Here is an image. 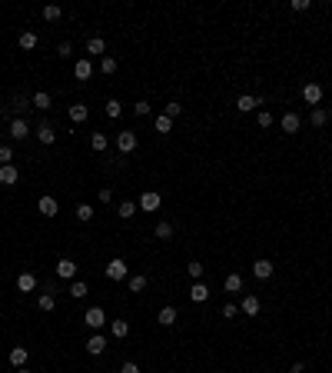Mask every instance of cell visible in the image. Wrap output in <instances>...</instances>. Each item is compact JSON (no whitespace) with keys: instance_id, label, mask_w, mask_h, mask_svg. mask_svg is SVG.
Instances as JSON below:
<instances>
[{"instance_id":"50","label":"cell","mask_w":332,"mask_h":373,"mask_svg":"<svg viewBox=\"0 0 332 373\" xmlns=\"http://www.w3.org/2000/svg\"><path fill=\"white\" fill-rule=\"evenodd\" d=\"M302 370H306V363H302V360H296L292 367H289V373H302Z\"/></svg>"},{"instance_id":"40","label":"cell","mask_w":332,"mask_h":373,"mask_svg":"<svg viewBox=\"0 0 332 373\" xmlns=\"http://www.w3.org/2000/svg\"><path fill=\"white\" fill-rule=\"evenodd\" d=\"M163 114L169 117V120H176V117H180V114H183V103H176V100H169V103H166V110H163Z\"/></svg>"},{"instance_id":"42","label":"cell","mask_w":332,"mask_h":373,"mask_svg":"<svg viewBox=\"0 0 332 373\" xmlns=\"http://www.w3.org/2000/svg\"><path fill=\"white\" fill-rule=\"evenodd\" d=\"M100 70H103V74H116V57H103L100 60Z\"/></svg>"},{"instance_id":"9","label":"cell","mask_w":332,"mask_h":373,"mask_svg":"<svg viewBox=\"0 0 332 373\" xmlns=\"http://www.w3.org/2000/svg\"><path fill=\"white\" fill-rule=\"evenodd\" d=\"M37 214H40V217H56V214H60V203H56V197H40V200H37Z\"/></svg>"},{"instance_id":"11","label":"cell","mask_w":332,"mask_h":373,"mask_svg":"<svg viewBox=\"0 0 332 373\" xmlns=\"http://www.w3.org/2000/svg\"><path fill=\"white\" fill-rule=\"evenodd\" d=\"M239 310H243L246 316H259L263 304H259V297H256V293H246V297H243V304H239Z\"/></svg>"},{"instance_id":"46","label":"cell","mask_w":332,"mask_h":373,"mask_svg":"<svg viewBox=\"0 0 332 373\" xmlns=\"http://www.w3.org/2000/svg\"><path fill=\"white\" fill-rule=\"evenodd\" d=\"M289 7H292L296 13H302V10H309L313 4H309V0H289Z\"/></svg>"},{"instance_id":"14","label":"cell","mask_w":332,"mask_h":373,"mask_svg":"<svg viewBox=\"0 0 332 373\" xmlns=\"http://www.w3.org/2000/svg\"><path fill=\"white\" fill-rule=\"evenodd\" d=\"M73 77H76V80H90V77H93V63H90V57H83V60L73 63Z\"/></svg>"},{"instance_id":"22","label":"cell","mask_w":332,"mask_h":373,"mask_svg":"<svg viewBox=\"0 0 332 373\" xmlns=\"http://www.w3.org/2000/svg\"><path fill=\"white\" fill-rule=\"evenodd\" d=\"M176 316H180V313H176V307H163V310L157 313V323H160V327H173Z\"/></svg>"},{"instance_id":"13","label":"cell","mask_w":332,"mask_h":373,"mask_svg":"<svg viewBox=\"0 0 332 373\" xmlns=\"http://www.w3.org/2000/svg\"><path fill=\"white\" fill-rule=\"evenodd\" d=\"M189 300H193V304H206L209 300V287L203 283V280H196V283L189 287Z\"/></svg>"},{"instance_id":"35","label":"cell","mask_w":332,"mask_h":373,"mask_svg":"<svg viewBox=\"0 0 332 373\" xmlns=\"http://www.w3.org/2000/svg\"><path fill=\"white\" fill-rule=\"evenodd\" d=\"M103 110H107V117H110V120H116V117L123 114V103H120L116 97H113V100H107V107H103Z\"/></svg>"},{"instance_id":"8","label":"cell","mask_w":332,"mask_h":373,"mask_svg":"<svg viewBox=\"0 0 332 373\" xmlns=\"http://www.w3.org/2000/svg\"><path fill=\"white\" fill-rule=\"evenodd\" d=\"M252 277H256V280H272V260L269 257H259L256 263H252Z\"/></svg>"},{"instance_id":"20","label":"cell","mask_w":332,"mask_h":373,"mask_svg":"<svg viewBox=\"0 0 332 373\" xmlns=\"http://www.w3.org/2000/svg\"><path fill=\"white\" fill-rule=\"evenodd\" d=\"M27 357H30V350H27V347H13L10 353H7V360H10L13 367L20 370V367H24V363H27Z\"/></svg>"},{"instance_id":"29","label":"cell","mask_w":332,"mask_h":373,"mask_svg":"<svg viewBox=\"0 0 332 373\" xmlns=\"http://www.w3.org/2000/svg\"><path fill=\"white\" fill-rule=\"evenodd\" d=\"M223 287H226V293H243V277H239V273H229Z\"/></svg>"},{"instance_id":"3","label":"cell","mask_w":332,"mask_h":373,"mask_svg":"<svg viewBox=\"0 0 332 373\" xmlns=\"http://www.w3.org/2000/svg\"><path fill=\"white\" fill-rule=\"evenodd\" d=\"M7 133H10V140H17V144H20V140L30 137V123H27L24 117H13L10 127H7Z\"/></svg>"},{"instance_id":"12","label":"cell","mask_w":332,"mask_h":373,"mask_svg":"<svg viewBox=\"0 0 332 373\" xmlns=\"http://www.w3.org/2000/svg\"><path fill=\"white\" fill-rule=\"evenodd\" d=\"M37 283H40L37 273H30V270L17 277V290H20V293H33V290H37Z\"/></svg>"},{"instance_id":"43","label":"cell","mask_w":332,"mask_h":373,"mask_svg":"<svg viewBox=\"0 0 332 373\" xmlns=\"http://www.w3.org/2000/svg\"><path fill=\"white\" fill-rule=\"evenodd\" d=\"M256 123L263 127V130H266V127H272V114H269V110H259V114H256Z\"/></svg>"},{"instance_id":"21","label":"cell","mask_w":332,"mask_h":373,"mask_svg":"<svg viewBox=\"0 0 332 373\" xmlns=\"http://www.w3.org/2000/svg\"><path fill=\"white\" fill-rule=\"evenodd\" d=\"M50 103H53V97L47 94V90H37V94L30 97V107H37V110H50Z\"/></svg>"},{"instance_id":"48","label":"cell","mask_w":332,"mask_h":373,"mask_svg":"<svg viewBox=\"0 0 332 373\" xmlns=\"http://www.w3.org/2000/svg\"><path fill=\"white\" fill-rule=\"evenodd\" d=\"M120 373H140V363L136 360H126L123 367H120Z\"/></svg>"},{"instance_id":"4","label":"cell","mask_w":332,"mask_h":373,"mask_svg":"<svg viewBox=\"0 0 332 373\" xmlns=\"http://www.w3.org/2000/svg\"><path fill=\"white\" fill-rule=\"evenodd\" d=\"M160 203H163V197H160L157 190H146V193H140V203H136V207L143 210V214H153V210H160Z\"/></svg>"},{"instance_id":"45","label":"cell","mask_w":332,"mask_h":373,"mask_svg":"<svg viewBox=\"0 0 332 373\" xmlns=\"http://www.w3.org/2000/svg\"><path fill=\"white\" fill-rule=\"evenodd\" d=\"M56 54H60V57H70V54H73V44H70V40H60V44H56Z\"/></svg>"},{"instance_id":"15","label":"cell","mask_w":332,"mask_h":373,"mask_svg":"<svg viewBox=\"0 0 332 373\" xmlns=\"http://www.w3.org/2000/svg\"><path fill=\"white\" fill-rule=\"evenodd\" d=\"M103 350H107V336H103V333H93V336L87 340V353H90V357H100Z\"/></svg>"},{"instance_id":"6","label":"cell","mask_w":332,"mask_h":373,"mask_svg":"<svg viewBox=\"0 0 332 373\" xmlns=\"http://www.w3.org/2000/svg\"><path fill=\"white\" fill-rule=\"evenodd\" d=\"M53 270H56V277H60V280H73V277H76V260L60 257V260H56V267H53Z\"/></svg>"},{"instance_id":"37","label":"cell","mask_w":332,"mask_h":373,"mask_svg":"<svg viewBox=\"0 0 332 373\" xmlns=\"http://www.w3.org/2000/svg\"><path fill=\"white\" fill-rule=\"evenodd\" d=\"M203 270H206V267H203V263H200V260H189V267H186V273H189V280H193V283H196V280H200V277H203Z\"/></svg>"},{"instance_id":"44","label":"cell","mask_w":332,"mask_h":373,"mask_svg":"<svg viewBox=\"0 0 332 373\" xmlns=\"http://www.w3.org/2000/svg\"><path fill=\"white\" fill-rule=\"evenodd\" d=\"M10 160H13V147H0V167H7V164H10Z\"/></svg>"},{"instance_id":"34","label":"cell","mask_w":332,"mask_h":373,"mask_svg":"<svg viewBox=\"0 0 332 373\" xmlns=\"http://www.w3.org/2000/svg\"><path fill=\"white\" fill-rule=\"evenodd\" d=\"M27 107H30V97H27V94H17V97H13V107H10V110H13V114H17V117L24 114Z\"/></svg>"},{"instance_id":"23","label":"cell","mask_w":332,"mask_h":373,"mask_svg":"<svg viewBox=\"0 0 332 373\" xmlns=\"http://www.w3.org/2000/svg\"><path fill=\"white\" fill-rule=\"evenodd\" d=\"M309 123H313V127H326V123H329V110H326V107H313Z\"/></svg>"},{"instance_id":"36","label":"cell","mask_w":332,"mask_h":373,"mask_svg":"<svg viewBox=\"0 0 332 373\" xmlns=\"http://www.w3.org/2000/svg\"><path fill=\"white\" fill-rule=\"evenodd\" d=\"M76 220L90 223V220H93V207H90V203H80V207H76Z\"/></svg>"},{"instance_id":"24","label":"cell","mask_w":332,"mask_h":373,"mask_svg":"<svg viewBox=\"0 0 332 373\" xmlns=\"http://www.w3.org/2000/svg\"><path fill=\"white\" fill-rule=\"evenodd\" d=\"M17 44H20V50H33V47L40 44V37H37L33 30H24V33H20V40H17Z\"/></svg>"},{"instance_id":"1","label":"cell","mask_w":332,"mask_h":373,"mask_svg":"<svg viewBox=\"0 0 332 373\" xmlns=\"http://www.w3.org/2000/svg\"><path fill=\"white\" fill-rule=\"evenodd\" d=\"M103 273H107L113 283H120V280H126V277H130V267H126V260H123V257H113Z\"/></svg>"},{"instance_id":"28","label":"cell","mask_w":332,"mask_h":373,"mask_svg":"<svg viewBox=\"0 0 332 373\" xmlns=\"http://www.w3.org/2000/svg\"><path fill=\"white\" fill-rule=\"evenodd\" d=\"M282 130L286 133H299V114H292V110L282 114Z\"/></svg>"},{"instance_id":"7","label":"cell","mask_w":332,"mask_h":373,"mask_svg":"<svg viewBox=\"0 0 332 373\" xmlns=\"http://www.w3.org/2000/svg\"><path fill=\"white\" fill-rule=\"evenodd\" d=\"M302 100H306L309 107H319L322 103V83H306V87H302Z\"/></svg>"},{"instance_id":"49","label":"cell","mask_w":332,"mask_h":373,"mask_svg":"<svg viewBox=\"0 0 332 373\" xmlns=\"http://www.w3.org/2000/svg\"><path fill=\"white\" fill-rule=\"evenodd\" d=\"M96 197H100V203H110L113 200V190L110 187H100V193H96Z\"/></svg>"},{"instance_id":"31","label":"cell","mask_w":332,"mask_h":373,"mask_svg":"<svg viewBox=\"0 0 332 373\" xmlns=\"http://www.w3.org/2000/svg\"><path fill=\"white\" fill-rule=\"evenodd\" d=\"M153 234H157L160 240H169V237H173V223H169V220H160L157 227H153Z\"/></svg>"},{"instance_id":"25","label":"cell","mask_w":332,"mask_h":373,"mask_svg":"<svg viewBox=\"0 0 332 373\" xmlns=\"http://www.w3.org/2000/svg\"><path fill=\"white\" fill-rule=\"evenodd\" d=\"M90 147H93L96 153H103V150L110 147V137H107V133H100V130H96V133H90Z\"/></svg>"},{"instance_id":"41","label":"cell","mask_w":332,"mask_h":373,"mask_svg":"<svg viewBox=\"0 0 332 373\" xmlns=\"http://www.w3.org/2000/svg\"><path fill=\"white\" fill-rule=\"evenodd\" d=\"M150 103H146V100H136V103H133V114H136V117H150Z\"/></svg>"},{"instance_id":"10","label":"cell","mask_w":332,"mask_h":373,"mask_svg":"<svg viewBox=\"0 0 332 373\" xmlns=\"http://www.w3.org/2000/svg\"><path fill=\"white\" fill-rule=\"evenodd\" d=\"M83 323H87L90 330H100L103 323H107V313H103L100 307H90V310H87V316H83Z\"/></svg>"},{"instance_id":"27","label":"cell","mask_w":332,"mask_h":373,"mask_svg":"<svg viewBox=\"0 0 332 373\" xmlns=\"http://www.w3.org/2000/svg\"><path fill=\"white\" fill-rule=\"evenodd\" d=\"M87 117H90V107H87V103H73V107H70V120H73V123H83Z\"/></svg>"},{"instance_id":"33","label":"cell","mask_w":332,"mask_h":373,"mask_svg":"<svg viewBox=\"0 0 332 373\" xmlns=\"http://www.w3.org/2000/svg\"><path fill=\"white\" fill-rule=\"evenodd\" d=\"M153 130H157V133H169V130H173V120H169L166 114H160L157 120H153Z\"/></svg>"},{"instance_id":"19","label":"cell","mask_w":332,"mask_h":373,"mask_svg":"<svg viewBox=\"0 0 332 373\" xmlns=\"http://www.w3.org/2000/svg\"><path fill=\"white\" fill-rule=\"evenodd\" d=\"M136 200H123V203H120V207H116V217H120V220H133V217H136Z\"/></svg>"},{"instance_id":"38","label":"cell","mask_w":332,"mask_h":373,"mask_svg":"<svg viewBox=\"0 0 332 373\" xmlns=\"http://www.w3.org/2000/svg\"><path fill=\"white\" fill-rule=\"evenodd\" d=\"M103 50H107L103 37H90V40H87V54H103Z\"/></svg>"},{"instance_id":"16","label":"cell","mask_w":332,"mask_h":373,"mask_svg":"<svg viewBox=\"0 0 332 373\" xmlns=\"http://www.w3.org/2000/svg\"><path fill=\"white\" fill-rule=\"evenodd\" d=\"M37 140H40V144H44V147H50V144H53V140H56V133H53V127H50V123H47V120H40V123H37Z\"/></svg>"},{"instance_id":"51","label":"cell","mask_w":332,"mask_h":373,"mask_svg":"<svg viewBox=\"0 0 332 373\" xmlns=\"http://www.w3.org/2000/svg\"><path fill=\"white\" fill-rule=\"evenodd\" d=\"M44 293H53V297H56V283H53V280H47V283H44Z\"/></svg>"},{"instance_id":"17","label":"cell","mask_w":332,"mask_h":373,"mask_svg":"<svg viewBox=\"0 0 332 373\" xmlns=\"http://www.w3.org/2000/svg\"><path fill=\"white\" fill-rule=\"evenodd\" d=\"M17 180H20V170H17V167H13V164L0 167V184H4V187H13V184H17Z\"/></svg>"},{"instance_id":"52","label":"cell","mask_w":332,"mask_h":373,"mask_svg":"<svg viewBox=\"0 0 332 373\" xmlns=\"http://www.w3.org/2000/svg\"><path fill=\"white\" fill-rule=\"evenodd\" d=\"M17 373H30V370H27V367H20V370H17Z\"/></svg>"},{"instance_id":"26","label":"cell","mask_w":332,"mask_h":373,"mask_svg":"<svg viewBox=\"0 0 332 373\" xmlns=\"http://www.w3.org/2000/svg\"><path fill=\"white\" fill-rule=\"evenodd\" d=\"M110 333H113V340H126V333H130V323H126V320H113V323H110Z\"/></svg>"},{"instance_id":"18","label":"cell","mask_w":332,"mask_h":373,"mask_svg":"<svg viewBox=\"0 0 332 373\" xmlns=\"http://www.w3.org/2000/svg\"><path fill=\"white\" fill-rule=\"evenodd\" d=\"M146 273H133V277H126V287H130V293H143L146 290Z\"/></svg>"},{"instance_id":"2","label":"cell","mask_w":332,"mask_h":373,"mask_svg":"<svg viewBox=\"0 0 332 373\" xmlns=\"http://www.w3.org/2000/svg\"><path fill=\"white\" fill-rule=\"evenodd\" d=\"M136 144H140V137L133 130H120L116 133V150L120 153H133V150H136Z\"/></svg>"},{"instance_id":"5","label":"cell","mask_w":332,"mask_h":373,"mask_svg":"<svg viewBox=\"0 0 332 373\" xmlns=\"http://www.w3.org/2000/svg\"><path fill=\"white\" fill-rule=\"evenodd\" d=\"M256 107H266V97H252V94H243L236 100V110L239 114H252Z\"/></svg>"},{"instance_id":"32","label":"cell","mask_w":332,"mask_h":373,"mask_svg":"<svg viewBox=\"0 0 332 373\" xmlns=\"http://www.w3.org/2000/svg\"><path fill=\"white\" fill-rule=\"evenodd\" d=\"M37 307H40L44 313H50L53 307H56V297H53V293H40V297H37Z\"/></svg>"},{"instance_id":"30","label":"cell","mask_w":332,"mask_h":373,"mask_svg":"<svg viewBox=\"0 0 332 373\" xmlns=\"http://www.w3.org/2000/svg\"><path fill=\"white\" fill-rule=\"evenodd\" d=\"M87 280H73V283H70V297H73V300H83V297H87Z\"/></svg>"},{"instance_id":"47","label":"cell","mask_w":332,"mask_h":373,"mask_svg":"<svg viewBox=\"0 0 332 373\" xmlns=\"http://www.w3.org/2000/svg\"><path fill=\"white\" fill-rule=\"evenodd\" d=\"M236 313H239V307H236V304H226V307H223V320H232Z\"/></svg>"},{"instance_id":"39","label":"cell","mask_w":332,"mask_h":373,"mask_svg":"<svg viewBox=\"0 0 332 373\" xmlns=\"http://www.w3.org/2000/svg\"><path fill=\"white\" fill-rule=\"evenodd\" d=\"M60 17H63V7H56V4L44 7V20H50V24H53V20H60Z\"/></svg>"}]
</instances>
